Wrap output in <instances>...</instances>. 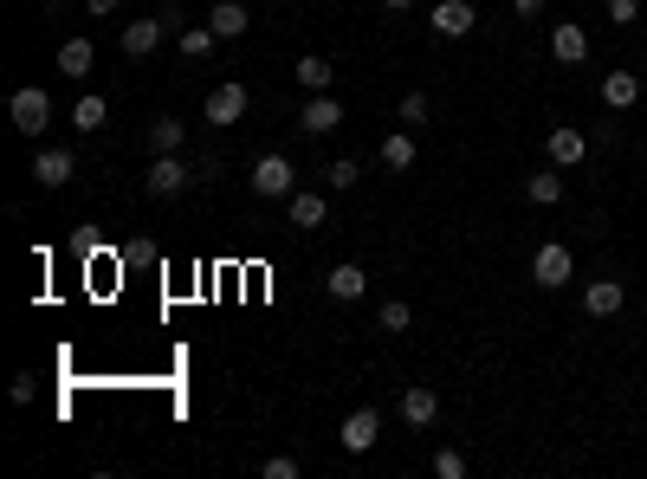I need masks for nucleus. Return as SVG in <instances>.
<instances>
[{"instance_id": "nucleus-1", "label": "nucleus", "mask_w": 647, "mask_h": 479, "mask_svg": "<svg viewBox=\"0 0 647 479\" xmlns=\"http://www.w3.org/2000/svg\"><path fill=\"white\" fill-rule=\"evenodd\" d=\"M246 182H253V195H266V201H285L298 188V169H292V156H279V149H266V156L246 169Z\"/></svg>"}, {"instance_id": "nucleus-2", "label": "nucleus", "mask_w": 647, "mask_h": 479, "mask_svg": "<svg viewBox=\"0 0 647 479\" xmlns=\"http://www.w3.org/2000/svg\"><path fill=\"white\" fill-rule=\"evenodd\" d=\"M7 117H13V130H20V136H39V130L52 123V98H46L39 85H20V91L7 98Z\"/></svg>"}, {"instance_id": "nucleus-3", "label": "nucleus", "mask_w": 647, "mask_h": 479, "mask_svg": "<svg viewBox=\"0 0 647 479\" xmlns=\"http://www.w3.org/2000/svg\"><path fill=\"white\" fill-rule=\"evenodd\" d=\"M195 182V169H188L182 156H149V169H143V188L156 201H169V195H182V188Z\"/></svg>"}, {"instance_id": "nucleus-4", "label": "nucleus", "mask_w": 647, "mask_h": 479, "mask_svg": "<svg viewBox=\"0 0 647 479\" xmlns=\"http://www.w3.org/2000/svg\"><path fill=\"white\" fill-rule=\"evenodd\" d=\"M570 272H576V259H570V246H563V240L538 246V259H531V279H538L544 292H563V285H570Z\"/></svg>"}, {"instance_id": "nucleus-5", "label": "nucleus", "mask_w": 647, "mask_h": 479, "mask_svg": "<svg viewBox=\"0 0 647 479\" xmlns=\"http://www.w3.org/2000/svg\"><path fill=\"white\" fill-rule=\"evenodd\" d=\"M337 441H343V454H369V447L382 441V415H376V408H350Z\"/></svg>"}, {"instance_id": "nucleus-6", "label": "nucleus", "mask_w": 647, "mask_h": 479, "mask_svg": "<svg viewBox=\"0 0 647 479\" xmlns=\"http://www.w3.org/2000/svg\"><path fill=\"white\" fill-rule=\"evenodd\" d=\"M428 26H434L440 39H466L479 26V13H473V0H440V7L428 13Z\"/></svg>"}, {"instance_id": "nucleus-7", "label": "nucleus", "mask_w": 647, "mask_h": 479, "mask_svg": "<svg viewBox=\"0 0 647 479\" xmlns=\"http://www.w3.org/2000/svg\"><path fill=\"white\" fill-rule=\"evenodd\" d=\"M544 156L557 162V169H576V162L589 156V136H583V130H570V123H557V130L544 136Z\"/></svg>"}, {"instance_id": "nucleus-8", "label": "nucleus", "mask_w": 647, "mask_h": 479, "mask_svg": "<svg viewBox=\"0 0 647 479\" xmlns=\"http://www.w3.org/2000/svg\"><path fill=\"white\" fill-rule=\"evenodd\" d=\"M550 59H557V65H583L589 59V33L576 20H557V26H550Z\"/></svg>"}, {"instance_id": "nucleus-9", "label": "nucleus", "mask_w": 647, "mask_h": 479, "mask_svg": "<svg viewBox=\"0 0 647 479\" xmlns=\"http://www.w3.org/2000/svg\"><path fill=\"white\" fill-rule=\"evenodd\" d=\"M72 175H78L72 149H39V156H33V182H39V188H65Z\"/></svg>"}, {"instance_id": "nucleus-10", "label": "nucleus", "mask_w": 647, "mask_h": 479, "mask_svg": "<svg viewBox=\"0 0 647 479\" xmlns=\"http://www.w3.org/2000/svg\"><path fill=\"white\" fill-rule=\"evenodd\" d=\"M246 117V85L240 78H227V85L208 91V123H240Z\"/></svg>"}, {"instance_id": "nucleus-11", "label": "nucleus", "mask_w": 647, "mask_h": 479, "mask_svg": "<svg viewBox=\"0 0 647 479\" xmlns=\"http://www.w3.org/2000/svg\"><path fill=\"white\" fill-rule=\"evenodd\" d=\"M298 123H305L311 136H330V130H337V123H343V104L330 98V91H311V104H305V111H298Z\"/></svg>"}, {"instance_id": "nucleus-12", "label": "nucleus", "mask_w": 647, "mask_h": 479, "mask_svg": "<svg viewBox=\"0 0 647 479\" xmlns=\"http://www.w3.org/2000/svg\"><path fill=\"white\" fill-rule=\"evenodd\" d=\"M622 305H628L622 279H589V292H583V311H589V318H615Z\"/></svg>"}, {"instance_id": "nucleus-13", "label": "nucleus", "mask_w": 647, "mask_h": 479, "mask_svg": "<svg viewBox=\"0 0 647 479\" xmlns=\"http://www.w3.org/2000/svg\"><path fill=\"white\" fill-rule=\"evenodd\" d=\"M162 33H169V20H130L123 26V52H130V59H149V52L162 46Z\"/></svg>"}, {"instance_id": "nucleus-14", "label": "nucleus", "mask_w": 647, "mask_h": 479, "mask_svg": "<svg viewBox=\"0 0 647 479\" xmlns=\"http://www.w3.org/2000/svg\"><path fill=\"white\" fill-rule=\"evenodd\" d=\"M324 292H330V298H343V305H356V298L369 292V272H363V266H350V259H343V266H330Z\"/></svg>"}, {"instance_id": "nucleus-15", "label": "nucleus", "mask_w": 647, "mask_h": 479, "mask_svg": "<svg viewBox=\"0 0 647 479\" xmlns=\"http://www.w3.org/2000/svg\"><path fill=\"white\" fill-rule=\"evenodd\" d=\"M285 208H292V227H305V234H318L324 227V195H311V188H292V195H285Z\"/></svg>"}, {"instance_id": "nucleus-16", "label": "nucleus", "mask_w": 647, "mask_h": 479, "mask_svg": "<svg viewBox=\"0 0 647 479\" xmlns=\"http://www.w3.org/2000/svg\"><path fill=\"white\" fill-rule=\"evenodd\" d=\"M602 104H609V111H635L641 104V78L635 72H609L602 78Z\"/></svg>"}, {"instance_id": "nucleus-17", "label": "nucleus", "mask_w": 647, "mask_h": 479, "mask_svg": "<svg viewBox=\"0 0 647 479\" xmlns=\"http://www.w3.org/2000/svg\"><path fill=\"white\" fill-rule=\"evenodd\" d=\"M434 415H440V395L434 389H421V382H415V389H402V421H408V428H428Z\"/></svg>"}, {"instance_id": "nucleus-18", "label": "nucleus", "mask_w": 647, "mask_h": 479, "mask_svg": "<svg viewBox=\"0 0 647 479\" xmlns=\"http://www.w3.org/2000/svg\"><path fill=\"white\" fill-rule=\"evenodd\" d=\"M182 143H188V123L182 117H156V123H149V149H156V156H182Z\"/></svg>"}, {"instance_id": "nucleus-19", "label": "nucleus", "mask_w": 647, "mask_h": 479, "mask_svg": "<svg viewBox=\"0 0 647 479\" xmlns=\"http://www.w3.org/2000/svg\"><path fill=\"white\" fill-rule=\"evenodd\" d=\"M91 65H98V46H91V39H65L59 46V72L65 78H91Z\"/></svg>"}, {"instance_id": "nucleus-20", "label": "nucleus", "mask_w": 647, "mask_h": 479, "mask_svg": "<svg viewBox=\"0 0 647 479\" xmlns=\"http://www.w3.org/2000/svg\"><path fill=\"white\" fill-rule=\"evenodd\" d=\"M208 26H214L220 39H246V26H253V20H246V7H240V0H214Z\"/></svg>"}, {"instance_id": "nucleus-21", "label": "nucleus", "mask_w": 647, "mask_h": 479, "mask_svg": "<svg viewBox=\"0 0 647 479\" xmlns=\"http://www.w3.org/2000/svg\"><path fill=\"white\" fill-rule=\"evenodd\" d=\"M525 195L538 201V208H557V201H563V175H557V162H550L544 175H531V182H525Z\"/></svg>"}, {"instance_id": "nucleus-22", "label": "nucleus", "mask_w": 647, "mask_h": 479, "mask_svg": "<svg viewBox=\"0 0 647 479\" xmlns=\"http://www.w3.org/2000/svg\"><path fill=\"white\" fill-rule=\"evenodd\" d=\"M382 162H389V169H395V175H402V169H415V136H408V130H395V136H382Z\"/></svg>"}, {"instance_id": "nucleus-23", "label": "nucleus", "mask_w": 647, "mask_h": 479, "mask_svg": "<svg viewBox=\"0 0 647 479\" xmlns=\"http://www.w3.org/2000/svg\"><path fill=\"white\" fill-rule=\"evenodd\" d=\"M104 117H110V104L98 98V91H85V98L72 104V123H78V130H85V136H91V130H104Z\"/></svg>"}, {"instance_id": "nucleus-24", "label": "nucleus", "mask_w": 647, "mask_h": 479, "mask_svg": "<svg viewBox=\"0 0 647 479\" xmlns=\"http://www.w3.org/2000/svg\"><path fill=\"white\" fill-rule=\"evenodd\" d=\"M330 78H337V72H330V59H318V52L298 59V85H305V91H330Z\"/></svg>"}, {"instance_id": "nucleus-25", "label": "nucleus", "mask_w": 647, "mask_h": 479, "mask_svg": "<svg viewBox=\"0 0 647 479\" xmlns=\"http://www.w3.org/2000/svg\"><path fill=\"white\" fill-rule=\"evenodd\" d=\"M214 46H220L214 26H182V52H188V59H208Z\"/></svg>"}, {"instance_id": "nucleus-26", "label": "nucleus", "mask_w": 647, "mask_h": 479, "mask_svg": "<svg viewBox=\"0 0 647 479\" xmlns=\"http://www.w3.org/2000/svg\"><path fill=\"white\" fill-rule=\"evenodd\" d=\"M376 324H382V331H389V337H402V331H408V324H415V311H408V305H402V298H389V305H382V311H376Z\"/></svg>"}, {"instance_id": "nucleus-27", "label": "nucleus", "mask_w": 647, "mask_h": 479, "mask_svg": "<svg viewBox=\"0 0 647 479\" xmlns=\"http://www.w3.org/2000/svg\"><path fill=\"white\" fill-rule=\"evenodd\" d=\"M324 182L337 188V195H350V188H356V162H350V156H337V162L324 169Z\"/></svg>"}, {"instance_id": "nucleus-28", "label": "nucleus", "mask_w": 647, "mask_h": 479, "mask_svg": "<svg viewBox=\"0 0 647 479\" xmlns=\"http://www.w3.org/2000/svg\"><path fill=\"white\" fill-rule=\"evenodd\" d=\"M434 473H440V479H466V454H453V447H440V454H434Z\"/></svg>"}, {"instance_id": "nucleus-29", "label": "nucleus", "mask_w": 647, "mask_h": 479, "mask_svg": "<svg viewBox=\"0 0 647 479\" xmlns=\"http://www.w3.org/2000/svg\"><path fill=\"white\" fill-rule=\"evenodd\" d=\"M402 123H428V91H402Z\"/></svg>"}, {"instance_id": "nucleus-30", "label": "nucleus", "mask_w": 647, "mask_h": 479, "mask_svg": "<svg viewBox=\"0 0 647 479\" xmlns=\"http://www.w3.org/2000/svg\"><path fill=\"white\" fill-rule=\"evenodd\" d=\"M266 479H298V460L292 454H272L266 460Z\"/></svg>"}, {"instance_id": "nucleus-31", "label": "nucleus", "mask_w": 647, "mask_h": 479, "mask_svg": "<svg viewBox=\"0 0 647 479\" xmlns=\"http://www.w3.org/2000/svg\"><path fill=\"white\" fill-rule=\"evenodd\" d=\"M609 20H615V26H628V20H641V0H609Z\"/></svg>"}, {"instance_id": "nucleus-32", "label": "nucleus", "mask_w": 647, "mask_h": 479, "mask_svg": "<svg viewBox=\"0 0 647 479\" xmlns=\"http://www.w3.org/2000/svg\"><path fill=\"white\" fill-rule=\"evenodd\" d=\"M512 7L525 13V20H538V13H544V0H512Z\"/></svg>"}, {"instance_id": "nucleus-33", "label": "nucleus", "mask_w": 647, "mask_h": 479, "mask_svg": "<svg viewBox=\"0 0 647 479\" xmlns=\"http://www.w3.org/2000/svg\"><path fill=\"white\" fill-rule=\"evenodd\" d=\"M85 7H91V13H117V0H85Z\"/></svg>"}, {"instance_id": "nucleus-34", "label": "nucleus", "mask_w": 647, "mask_h": 479, "mask_svg": "<svg viewBox=\"0 0 647 479\" xmlns=\"http://www.w3.org/2000/svg\"><path fill=\"white\" fill-rule=\"evenodd\" d=\"M389 7H395V13H408V7H415V0H389Z\"/></svg>"}]
</instances>
